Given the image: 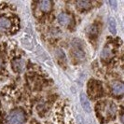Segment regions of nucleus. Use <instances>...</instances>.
I'll use <instances>...</instances> for the list:
<instances>
[{"instance_id":"obj_3","label":"nucleus","mask_w":124,"mask_h":124,"mask_svg":"<svg viewBox=\"0 0 124 124\" xmlns=\"http://www.w3.org/2000/svg\"><path fill=\"white\" fill-rule=\"evenodd\" d=\"M80 103L83 109L85 111L88 112V113L92 112V106H91V104H90V102H89V100H88L85 93H81L80 94Z\"/></svg>"},{"instance_id":"obj_9","label":"nucleus","mask_w":124,"mask_h":124,"mask_svg":"<svg viewBox=\"0 0 124 124\" xmlns=\"http://www.w3.org/2000/svg\"><path fill=\"white\" fill-rule=\"evenodd\" d=\"M108 27H109V30L112 34H116L117 32V26H116V21L115 19L110 17L108 19Z\"/></svg>"},{"instance_id":"obj_7","label":"nucleus","mask_w":124,"mask_h":124,"mask_svg":"<svg viewBox=\"0 0 124 124\" xmlns=\"http://www.w3.org/2000/svg\"><path fill=\"white\" fill-rule=\"evenodd\" d=\"M112 56H113V53H112L111 49H109L108 47H106V48L104 49V50L102 51L101 58L104 59V60H108V59L112 58Z\"/></svg>"},{"instance_id":"obj_11","label":"nucleus","mask_w":124,"mask_h":124,"mask_svg":"<svg viewBox=\"0 0 124 124\" xmlns=\"http://www.w3.org/2000/svg\"><path fill=\"white\" fill-rule=\"evenodd\" d=\"M13 66H14V69L16 71H21L22 68H23V62L19 61V60H16L15 62H13Z\"/></svg>"},{"instance_id":"obj_12","label":"nucleus","mask_w":124,"mask_h":124,"mask_svg":"<svg viewBox=\"0 0 124 124\" xmlns=\"http://www.w3.org/2000/svg\"><path fill=\"white\" fill-rule=\"evenodd\" d=\"M109 4H110V5H111V6L113 7L114 8H115L117 7V5H118V3H117V1H110V2H109Z\"/></svg>"},{"instance_id":"obj_4","label":"nucleus","mask_w":124,"mask_h":124,"mask_svg":"<svg viewBox=\"0 0 124 124\" xmlns=\"http://www.w3.org/2000/svg\"><path fill=\"white\" fill-rule=\"evenodd\" d=\"M124 91V86L121 82H115L112 85V93L115 95H122Z\"/></svg>"},{"instance_id":"obj_2","label":"nucleus","mask_w":124,"mask_h":124,"mask_svg":"<svg viewBox=\"0 0 124 124\" xmlns=\"http://www.w3.org/2000/svg\"><path fill=\"white\" fill-rule=\"evenodd\" d=\"M58 22L61 25L67 26V25L72 23V18L66 13H60L58 15Z\"/></svg>"},{"instance_id":"obj_6","label":"nucleus","mask_w":124,"mask_h":124,"mask_svg":"<svg viewBox=\"0 0 124 124\" xmlns=\"http://www.w3.org/2000/svg\"><path fill=\"white\" fill-rule=\"evenodd\" d=\"M11 25L10 21L6 17H0V30H6L8 29Z\"/></svg>"},{"instance_id":"obj_13","label":"nucleus","mask_w":124,"mask_h":124,"mask_svg":"<svg viewBox=\"0 0 124 124\" xmlns=\"http://www.w3.org/2000/svg\"><path fill=\"white\" fill-rule=\"evenodd\" d=\"M0 66H1V61H0Z\"/></svg>"},{"instance_id":"obj_10","label":"nucleus","mask_w":124,"mask_h":124,"mask_svg":"<svg viewBox=\"0 0 124 124\" xmlns=\"http://www.w3.org/2000/svg\"><path fill=\"white\" fill-rule=\"evenodd\" d=\"M76 5L78 8L83 9V8H89L92 5V3L90 1H78L76 3Z\"/></svg>"},{"instance_id":"obj_5","label":"nucleus","mask_w":124,"mask_h":124,"mask_svg":"<svg viewBox=\"0 0 124 124\" xmlns=\"http://www.w3.org/2000/svg\"><path fill=\"white\" fill-rule=\"evenodd\" d=\"M51 7H52V3H51L50 1H47V0L41 1V2H39V4H38L39 9L44 11V12L50 11V9H51Z\"/></svg>"},{"instance_id":"obj_8","label":"nucleus","mask_w":124,"mask_h":124,"mask_svg":"<svg viewBox=\"0 0 124 124\" xmlns=\"http://www.w3.org/2000/svg\"><path fill=\"white\" fill-rule=\"evenodd\" d=\"M106 114L109 117H114L115 114H116V111H117V108H116V106H115V105L113 103H110V104H108L107 106H106Z\"/></svg>"},{"instance_id":"obj_1","label":"nucleus","mask_w":124,"mask_h":124,"mask_svg":"<svg viewBox=\"0 0 124 124\" xmlns=\"http://www.w3.org/2000/svg\"><path fill=\"white\" fill-rule=\"evenodd\" d=\"M25 121L24 112L21 109H15L9 113L6 120V124H23Z\"/></svg>"}]
</instances>
